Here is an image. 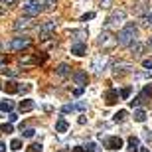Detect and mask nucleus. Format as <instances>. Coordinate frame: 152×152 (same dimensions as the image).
<instances>
[{
  "instance_id": "1",
  "label": "nucleus",
  "mask_w": 152,
  "mask_h": 152,
  "mask_svg": "<svg viewBox=\"0 0 152 152\" xmlns=\"http://www.w3.org/2000/svg\"><path fill=\"white\" fill-rule=\"evenodd\" d=\"M136 36H138V30H136V26L132 22L126 24L121 32H118V44L121 45H130L132 42H136Z\"/></svg>"
},
{
  "instance_id": "2",
  "label": "nucleus",
  "mask_w": 152,
  "mask_h": 152,
  "mask_svg": "<svg viewBox=\"0 0 152 152\" xmlns=\"http://www.w3.org/2000/svg\"><path fill=\"white\" fill-rule=\"evenodd\" d=\"M124 18H126V12L124 10H113V14L107 18L105 26H107V28H115V26H118V24L123 22Z\"/></svg>"
},
{
  "instance_id": "3",
  "label": "nucleus",
  "mask_w": 152,
  "mask_h": 152,
  "mask_svg": "<svg viewBox=\"0 0 152 152\" xmlns=\"http://www.w3.org/2000/svg\"><path fill=\"white\" fill-rule=\"evenodd\" d=\"M101 140L105 142V146L111 148V150L123 148V138H121V136H109V138H103V134H101Z\"/></svg>"
},
{
  "instance_id": "4",
  "label": "nucleus",
  "mask_w": 152,
  "mask_h": 152,
  "mask_svg": "<svg viewBox=\"0 0 152 152\" xmlns=\"http://www.w3.org/2000/svg\"><path fill=\"white\" fill-rule=\"evenodd\" d=\"M14 28H16L18 32H22V30H30V28H34V20H32V16L18 18L16 24H14Z\"/></svg>"
},
{
  "instance_id": "5",
  "label": "nucleus",
  "mask_w": 152,
  "mask_h": 152,
  "mask_svg": "<svg viewBox=\"0 0 152 152\" xmlns=\"http://www.w3.org/2000/svg\"><path fill=\"white\" fill-rule=\"evenodd\" d=\"M42 10H44V6L32 4V2H26V6H24V16H38Z\"/></svg>"
},
{
  "instance_id": "6",
  "label": "nucleus",
  "mask_w": 152,
  "mask_h": 152,
  "mask_svg": "<svg viewBox=\"0 0 152 152\" xmlns=\"http://www.w3.org/2000/svg\"><path fill=\"white\" fill-rule=\"evenodd\" d=\"M56 30V22L53 20H50V22H45L42 28H39V38L42 39H45V38H50L51 36V32Z\"/></svg>"
},
{
  "instance_id": "7",
  "label": "nucleus",
  "mask_w": 152,
  "mask_h": 152,
  "mask_svg": "<svg viewBox=\"0 0 152 152\" xmlns=\"http://www.w3.org/2000/svg\"><path fill=\"white\" fill-rule=\"evenodd\" d=\"M71 53L73 56H85L87 53V44H83V42H75L73 45H71Z\"/></svg>"
},
{
  "instance_id": "8",
  "label": "nucleus",
  "mask_w": 152,
  "mask_h": 152,
  "mask_svg": "<svg viewBox=\"0 0 152 152\" xmlns=\"http://www.w3.org/2000/svg\"><path fill=\"white\" fill-rule=\"evenodd\" d=\"M26 45H30V38H14L12 44H10V48L12 50H24Z\"/></svg>"
},
{
  "instance_id": "9",
  "label": "nucleus",
  "mask_w": 152,
  "mask_h": 152,
  "mask_svg": "<svg viewBox=\"0 0 152 152\" xmlns=\"http://www.w3.org/2000/svg\"><path fill=\"white\" fill-rule=\"evenodd\" d=\"M73 81L77 85H81V87H85V85L89 83V75L85 73V71H75L73 73Z\"/></svg>"
},
{
  "instance_id": "10",
  "label": "nucleus",
  "mask_w": 152,
  "mask_h": 152,
  "mask_svg": "<svg viewBox=\"0 0 152 152\" xmlns=\"http://www.w3.org/2000/svg\"><path fill=\"white\" fill-rule=\"evenodd\" d=\"M117 42L118 39H113V36L109 34H101V38H99V45H105V48H113Z\"/></svg>"
},
{
  "instance_id": "11",
  "label": "nucleus",
  "mask_w": 152,
  "mask_h": 152,
  "mask_svg": "<svg viewBox=\"0 0 152 152\" xmlns=\"http://www.w3.org/2000/svg\"><path fill=\"white\" fill-rule=\"evenodd\" d=\"M117 101H118V91L109 89L107 93H105V103H107V105H115Z\"/></svg>"
},
{
  "instance_id": "12",
  "label": "nucleus",
  "mask_w": 152,
  "mask_h": 152,
  "mask_svg": "<svg viewBox=\"0 0 152 152\" xmlns=\"http://www.w3.org/2000/svg\"><path fill=\"white\" fill-rule=\"evenodd\" d=\"M36 103L32 101V99H24V101H20V111L22 113H30V111H34Z\"/></svg>"
},
{
  "instance_id": "13",
  "label": "nucleus",
  "mask_w": 152,
  "mask_h": 152,
  "mask_svg": "<svg viewBox=\"0 0 152 152\" xmlns=\"http://www.w3.org/2000/svg\"><path fill=\"white\" fill-rule=\"evenodd\" d=\"M4 91H6V93H10V95L20 93V85H18L16 81H8V83H4Z\"/></svg>"
},
{
  "instance_id": "14",
  "label": "nucleus",
  "mask_w": 152,
  "mask_h": 152,
  "mask_svg": "<svg viewBox=\"0 0 152 152\" xmlns=\"http://www.w3.org/2000/svg\"><path fill=\"white\" fill-rule=\"evenodd\" d=\"M67 129H69L67 121H65L63 117H59V118H57V123H56V130H57V132H65Z\"/></svg>"
},
{
  "instance_id": "15",
  "label": "nucleus",
  "mask_w": 152,
  "mask_h": 152,
  "mask_svg": "<svg viewBox=\"0 0 152 152\" xmlns=\"http://www.w3.org/2000/svg\"><path fill=\"white\" fill-rule=\"evenodd\" d=\"M134 121L136 123H144V121H146V111H142V109L136 107L134 109Z\"/></svg>"
},
{
  "instance_id": "16",
  "label": "nucleus",
  "mask_w": 152,
  "mask_h": 152,
  "mask_svg": "<svg viewBox=\"0 0 152 152\" xmlns=\"http://www.w3.org/2000/svg\"><path fill=\"white\" fill-rule=\"evenodd\" d=\"M142 22L146 24V26H152V8H150V6H148L146 12L142 14Z\"/></svg>"
},
{
  "instance_id": "17",
  "label": "nucleus",
  "mask_w": 152,
  "mask_h": 152,
  "mask_svg": "<svg viewBox=\"0 0 152 152\" xmlns=\"http://www.w3.org/2000/svg\"><path fill=\"white\" fill-rule=\"evenodd\" d=\"M56 71H57V75H61V77H65V75H69V71H71V67H69L67 63H61V65H59V67H57Z\"/></svg>"
},
{
  "instance_id": "18",
  "label": "nucleus",
  "mask_w": 152,
  "mask_h": 152,
  "mask_svg": "<svg viewBox=\"0 0 152 152\" xmlns=\"http://www.w3.org/2000/svg\"><path fill=\"white\" fill-rule=\"evenodd\" d=\"M136 148H138V138L136 136H129V150L136 152Z\"/></svg>"
},
{
  "instance_id": "19",
  "label": "nucleus",
  "mask_w": 152,
  "mask_h": 152,
  "mask_svg": "<svg viewBox=\"0 0 152 152\" xmlns=\"http://www.w3.org/2000/svg\"><path fill=\"white\" fill-rule=\"evenodd\" d=\"M126 115H129V113H126V111H124V109H123V111H118V113H115L113 121H115V123H123L124 118H126Z\"/></svg>"
},
{
  "instance_id": "20",
  "label": "nucleus",
  "mask_w": 152,
  "mask_h": 152,
  "mask_svg": "<svg viewBox=\"0 0 152 152\" xmlns=\"http://www.w3.org/2000/svg\"><path fill=\"white\" fill-rule=\"evenodd\" d=\"M26 152H44V146H42L39 142H34V144H30V146L26 148Z\"/></svg>"
},
{
  "instance_id": "21",
  "label": "nucleus",
  "mask_w": 152,
  "mask_h": 152,
  "mask_svg": "<svg viewBox=\"0 0 152 152\" xmlns=\"http://www.w3.org/2000/svg\"><path fill=\"white\" fill-rule=\"evenodd\" d=\"M0 109H2V113H10V111H12V101L4 99V101L0 103Z\"/></svg>"
},
{
  "instance_id": "22",
  "label": "nucleus",
  "mask_w": 152,
  "mask_h": 152,
  "mask_svg": "<svg viewBox=\"0 0 152 152\" xmlns=\"http://www.w3.org/2000/svg\"><path fill=\"white\" fill-rule=\"evenodd\" d=\"M105 61H107L105 57H97L95 61H93V67H95L97 71H101V65H105Z\"/></svg>"
},
{
  "instance_id": "23",
  "label": "nucleus",
  "mask_w": 152,
  "mask_h": 152,
  "mask_svg": "<svg viewBox=\"0 0 152 152\" xmlns=\"http://www.w3.org/2000/svg\"><path fill=\"white\" fill-rule=\"evenodd\" d=\"M142 51H144V44H134L132 45V53H134V56H140Z\"/></svg>"
},
{
  "instance_id": "24",
  "label": "nucleus",
  "mask_w": 152,
  "mask_h": 152,
  "mask_svg": "<svg viewBox=\"0 0 152 152\" xmlns=\"http://www.w3.org/2000/svg\"><path fill=\"white\" fill-rule=\"evenodd\" d=\"M85 150L87 152H101V148H99V144H95V142H89V144L85 146Z\"/></svg>"
},
{
  "instance_id": "25",
  "label": "nucleus",
  "mask_w": 152,
  "mask_h": 152,
  "mask_svg": "<svg viewBox=\"0 0 152 152\" xmlns=\"http://www.w3.org/2000/svg\"><path fill=\"white\" fill-rule=\"evenodd\" d=\"M10 146H12V150H20V148H22V140H20V138H14V140L10 142Z\"/></svg>"
},
{
  "instance_id": "26",
  "label": "nucleus",
  "mask_w": 152,
  "mask_h": 152,
  "mask_svg": "<svg viewBox=\"0 0 152 152\" xmlns=\"http://www.w3.org/2000/svg\"><path fill=\"white\" fill-rule=\"evenodd\" d=\"M130 93H132V87H124V89L121 91V97H123V99H129Z\"/></svg>"
},
{
  "instance_id": "27",
  "label": "nucleus",
  "mask_w": 152,
  "mask_h": 152,
  "mask_svg": "<svg viewBox=\"0 0 152 152\" xmlns=\"http://www.w3.org/2000/svg\"><path fill=\"white\" fill-rule=\"evenodd\" d=\"M22 134L26 136V138H32V136H36V130L34 129H26V130H22Z\"/></svg>"
},
{
  "instance_id": "28",
  "label": "nucleus",
  "mask_w": 152,
  "mask_h": 152,
  "mask_svg": "<svg viewBox=\"0 0 152 152\" xmlns=\"http://www.w3.org/2000/svg\"><path fill=\"white\" fill-rule=\"evenodd\" d=\"M142 93H144V95H146V97H150V99H152V83H148L146 87L142 89Z\"/></svg>"
},
{
  "instance_id": "29",
  "label": "nucleus",
  "mask_w": 152,
  "mask_h": 152,
  "mask_svg": "<svg viewBox=\"0 0 152 152\" xmlns=\"http://www.w3.org/2000/svg\"><path fill=\"white\" fill-rule=\"evenodd\" d=\"M75 109H77L75 105H63V107H61V113H71V111H75Z\"/></svg>"
},
{
  "instance_id": "30",
  "label": "nucleus",
  "mask_w": 152,
  "mask_h": 152,
  "mask_svg": "<svg viewBox=\"0 0 152 152\" xmlns=\"http://www.w3.org/2000/svg\"><path fill=\"white\" fill-rule=\"evenodd\" d=\"M2 132L10 134V132H14V126H12V124H2Z\"/></svg>"
},
{
  "instance_id": "31",
  "label": "nucleus",
  "mask_w": 152,
  "mask_h": 152,
  "mask_svg": "<svg viewBox=\"0 0 152 152\" xmlns=\"http://www.w3.org/2000/svg\"><path fill=\"white\" fill-rule=\"evenodd\" d=\"M30 89H32V85H30V83H24V85H20V93H28Z\"/></svg>"
},
{
  "instance_id": "32",
  "label": "nucleus",
  "mask_w": 152,
  "mask_h": 152,
  "mask_svg": "<svg viewBox=\"0 0 152 152\" xmlns=\"http://www.w3.org/2000/svg\"><path fill=\"white\" fill-rule=\"evenodd\" d=\"M142 67H144V69H150V71H152V59H144V61H142Z\"/></svg>"
},
{
  "instance_id": "33",
  "label": "nucleus",
  "mask_w": 152,
  "mask_h": 152,
  "mask_svg": "<svg viewBox=\"0 0 152 152\" xmlns=\"http://www.w3.org/2000/svg\"><path fill=\"white\" fill-rule=\"evenodd\" d=\"M93 18H95V14H93V12H89V14H85L81 20H83V22H87V20H93Z\"/></svg>"
},
{
  "instance_id": "34",
  "label": "nucleus",
  "mask_w": 152,
  "mask_h": 152,
  "mask_svg": "<svg viewBox=\"0 0 152 152\" xmlns=\"http://www.w3.org/2000/svg\"><path fill=\"white\" fill-rule=\"evenodd\" d=\"M73 95L75 97H81V95H83V87H77V89L73 91Z\"/></svg>"
},
{
  "instance_id": "35",
  "label": "nucleus",
  "mask_w": 152,
  "mask_h": 152,
  "mask_svg": "<svg viewBox=\"0 0 152 152\" xmlns=\"http://www.w3.org/2000/svg\"><path fill=\"white\" fill-rule=\"evenodd\" d=\"M8 121H10V123L18 121V115H16V113H10V115H8Z\"/></svg>"
},
{
  "instance_id": "36",
  "label": "nucleus",
  "mask_w": 152,
  "mask_h": 152,
  "mask_svg": "<svg viewBox=\"0 0 152 152\" xmlns=\"http://www.w3.org/2000/svg\"><path fill=\"white\" fill-rule=\"evenodd\" d=\"M71 152H87L85 148H81V146H75V148H71Z\"/></svg>"
},
{
  "instance_id": "37",
  "label": "nucleus",
  "mask_w": 152,
  "mask_h": 152,
  "mask_svg": "<svg viewBox=\"0 0 152 152\" xmlns=\"http://www.w3.org/2000/svg\"><path fill=\"white\" fill-rule=\"evenodd\" d=\"M75 107H77V109H79V111H83V109H85V107H87V105H85V103H77V105H75Z\"/></svg>"
},
{
  "instance_id": "38",
  "label": "nucleus",
  "mask_w": 152,
  "mask_h": 152,
  "mask_svg": "<svg viewBox=\"0 0 152 152\" xmlns=\"http://www.w3.org/2000/svg\"><path fill=\"white\" fill-rule=\"evenodd\" d=\"M0 152H6V144L4 142H0Z\"/></svg>"
},
{
  "instance_id": "39",
  "label": "nucleus",
  "mask_w": 152,
  "mask_h": 152,
  "mask_svg": "<svg viewBox=\"0 0 152 152\" xmlns=\"http://www.w3.org/2000/svg\"><path fill=\"white\" fill-rule=\"evenodd\" d=\"M140 152H150V150H148V148H140Z\"/></svg>"
},
{
  "instance_id": "40",
  "label": "nucleus",
  "mask_w": 152,
  "mask_h": 152,
  "mask_svg": "<svg viewBox=\"0 0 152 152\" xmlns=\"http://www.w3.org/2000/svg\"><path fill=\"white\" fill-rule=\"evenodd\" d=\"M59 152H65V150H59Z\"/></svg>"
}]
</instances>
